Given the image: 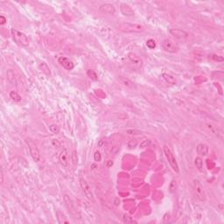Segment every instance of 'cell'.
I'll return each instance as SVG.
<instances>
[{
    "label": "cell",
    "instance_id": "cell-1",
    "mask_svg": "<svg viewBox=\"0 0 224 224\" xmlns=\"http://www.w3.org/2000/svg\"><path fill=\"white\" fill-rule=\"evenodd\" d=\"M118 29L123 33H142L145 30V26L140 24L131 23H121L118 25Z\"/></svg>",
    "mask_w": 224,
    "mask_h": 224
},
{
    "label": "cell",
    "instance_id": "cell-2",
    "mask_svg": "<svg viewBox=\"0 0 224 224\" xmlns=\"http://www.w3.org/2000/svg\"><path fill=\"white\" fill-rule=\"evenodd\" d=\"M193 189H194L195 197L200 202H204L206 201V194H205L203 186L199 180H194L193 181Z\"/></svg>",
    "mask_w": 224,
    "mask_h": 224
},
{
    "label": "cell",
    "instance_id": "cell-3",
    "mask_svg": "<svg viewBox=\"0 0 224 224\" xmlns=\"http://www.w3.org/2000/svg\"><path fill=\"white\" fill-rule=\"evenodd\" d=\"M26 143L28 146V149H29L30 153H31V156H32L33 159L35 162H39L40 160V150H39L36 144L30 138H26Z\"/></svg>",
    "mask_w": 224,
    "mask_h": 224
},
{
    "label": "cell",
    "instance_id": "cell-4",
    "mask_svg": "<svg viewBox=\"0 0 224 224\" xmlns=\"http://www.w3.org/2000/svg\"><path fill=\"white\" fill-rule=\"evenodd\" d=\"M12 34L14 40L18 44L21 45L23 47H28L29 46V40H28V38L25 33H23L18 31V30L12 29Z\"/></svg>",
    "mask_w": 224,
    "mask_h": 224
},
{
    "label": "cell",
    "instance_id": "cell-5",
    "mask_svg": "<svg viewBox=\"0 0 224 224\" xmlns=\"http://www.w3.org/2000/svg\"><path fill=\"white\" fill-rule=\"evenodd\" d=\"M164 152L166 154V157L167 160H168V163L170 164L171 167L173 168L175 173H179L180 172V168H179V165L176 161V159L174 157V153L172 152V151L167 147V146H164Z\"/></svg>",
    "mask_w": 224,
    "mask_h": 224
},
{
    "label": "cell",
    "instance_id": "cell-6",
    "mask_svg": "<svg viewBox=\"0 0 224 224\" xmlns=\"http://www.w3.org/2000/svg\"><path fill=\"white\" fill-rule=\"evenodd\" d=\"M128 60H129L131 68L133 69H139L140 67H142L143 63H144L143 60L133 53H130L128 54Z\"/></svg>",
    "mask_w": 224,
    "mask_h": 224
},
{
    "label": "cell",
    "instance_id": "cell-7",
    "mask_svg": "<svg viewBox=\"0 0 224 224\" xmlns=\"http://www.w3.org/2000/svg\"><path fill=\"white\" fill-rule=\"evenodd\" d=\"M80 185H81V188L82 189L84 195H86L89 201H92V202H95V198H94V195L91 191V188L89 187L88 183L87 182V181L83 178H81L80 179Z\"/></svg>",
    "mask_w": 224,
    "mask_h": 224
},
{
    "label": "cell",
    "instance_id": "cell-8",
    "mask_svg": "<svg viewBox=\"0 0 224 224\" xmlns=\"http://www.w3.org/2000/svg\"><path fill=\"white\" fill-rule=\"evenodd\" d=\"M162 46V48L166 52L168 53H177L179 50V47L176 44H174L172 40H164L161 43Z\"/></svg>",
    "mask_w": 224,
    "mask_h": 224
},
{
    "label": "cell",
    "instance_id": "cell-9",
    "mask_svg": "<svg viewBox=\"0 0 224 224\" xmlns=\"http://www.w3.org/2000/svg\"><path fill=\"white\" fill-rule=\"evenodd\" d=\"M170 33L173 35V36L178 40H186L188 38V33L182 29H178V28H174V29L170 30Z\"/></svg>",
    "mask_w": 224,
    "mask_h": 224
},
{
    "label": "cell",
    "instance_id": "cell-10",
    "mask_svg": "<svg viewBox=\"0 0 224 224\" xmlns=\"http://www.w3.org/2000/svg\"><path fill=\"white\" fill-rule=\"evenodd\" d=\"M99 11L102 13L110 15H113L116 12V9L114 7V5H110V4H103V5H102L100 8H99Z\"/></svg>",
    "mask_w": 224,
    "mask_h": 224
},
{
    "label": "cell",
    "instance_id": "cell-11",
    "mask_svg": "<svg viewBox=\"0 0 224 224\" xmlns=\"http://www.w3.org/2000/svg\"><path fill=\"white\" fill-rule=\"evenodd\" d=\"M58 61L59 63L65 69H67V70H69L70 71V70H72L73 68L74 67V63H73L72 61L69 59L66 58V57H60L58 59Z\"/></svg>",
    "mask_w": 224,
    "mask_h": 224
},
{
    "label": "cell",
    "instance_id": "cell-12",
    "mask_svg": "<svg viewBox=\"0 0 224 224\" xmlns=\"http://www.w3.org/2000/svg\"><path fill=\"white\" fill-rule=\"evenodd\" d=\"M120 11H121L122 14L123 16H126V17H133L135 15L134 11L131 9L130 5H128L126 4H121V5H120Z\"/></svg>",
    "mask_w": 224,
    "mask_h": 224
},
{
    "label": "cell",
    "instance_id": "cell-13",
    "mask_svg": "<svg viewBox=\"0 0 224 224\" xmlns=\"http://www.w3.org/2000/svg\"><path fill=\"white\" fill-rule=\"evenodd\" d=\"M59 160H60V163L63 166L67 167L68 165V154H67V149H63L60 156H59Z\"/></svg>",
    "mask_w": 224,
    "mask_h": 224
},
{
    "label": "cell",
    "instance_id": "cell-14",
    "mask_svg": "<svg viewBox=\"0 0 224 224\" xmlns=\"http://www.w3.org/2000/svg\"><path fill=\"white\" fill-rule=\"evenodd\" d=\"M196 151L197 153L200 155V156H207L209 152V149H208V146L207 145H204V144H200V145H197V148H196Z\"/></svg>",
    "mask_w": 224,
    "mask_h": 224
},
{
    "label": "cell",
    "instance_id": "cell-15",
    "mask_svg": "<svg viewBox=\"0 0 224 224\" xmlns=\"http://www.w3.org/2000/svg\"><path fill=\"white\" fill-rule=\"evenodd\" d=\"M162 77L163 79L166 81L167 83L169 84H172V85H175L177 83V80L175 79V77H174L173 75L167 74V73H163L162 74Z\"/></svg>",
    "mask_w": 224,
    "mask_h": 224
},
{
    "label": "cell",
    "instance_id": "cell-16",
    "mask_svg": "<svg viewBox=\"0 0 224 224\" xmlns=\"http://www.w3.org/2000/svg\"><path fill=\"white\" fill-rule=\"evenodd\" d=\"M208 128H209V130H211V131L217 136L218 137H220L221 139H222V135H223V133H222V130H221L220 128H218L217 126H215V125H213V124H208Z\"/></svg>",
    "mask_w": 224,
    "mask_h": 224
},
{
    "label": "cell",
    "instance_id": "cell-17",
    "mask_svg": "<svg viewBox=\"0 0 224 224\" xmlns=\"http://www.w3.org/2000/svg\"><path fill=\"white\" fill-rule=\"evenodd\" d=\"M10 97H11L12 100L14 101L15 102H19L22 100L21 96L19 95V94L17 91H14V90H12V91L10 92Z\"/></svg>",
    "mask_w": 224,
    "mask_h": 224
},
{
    "label": "cell",
    "instance_id": "cell-18",
    "mask_svg": "<svg viewBox=\"0 0 224 224\" xmlns=\"http://www.w3.org/2000/svg\"><path fill=\"white\" fill-rule=\"evenodd\" d=\"M195 165L196 166V168L200 171V172H202L203 171V160L201 157H197L195 159Z\"/></svg>",
    "mask_w": 224,
    "mask_h": 224
},
{
    "label": "cell",
    "instance_id": "cell-19",
    "mask_svg": "<svg viewBox=\"0 0 224 224\" xmlns=\"http://www.w3.org/2000/svg\"><path fill=\"white\" fill-rule=\"evenodd\" d=\"M64 200H65V202L67 204V208L73 212L74 211V204H73L71 199L68 197V195H64Z\"/></svg>",
    "mask_w": 224,
    "mask_h": 224
},
{
    "label": "cell",
    "instance_id": "cell-20",
    "mask_svg": "<svg viewBox=\"0 0 224 224\" xmlns=\"http://www.w3.org/2000/svg\"><path fill=\"white\" fill-rule=\"evenodd\" d=\"M120 81H121V82L123 83L124 86H127V87H130V88H134L133 83L130 81V80L125 79V78H123V77H120Z\"/></svg>",
    "mask_w": 224,
    "mask_h": 224
},
{
    "label": "cell",
    "instance_id": "cell-21",
    "mask_svg": "<svg viewBox=\"0 0 224 224\" xmlns=\"http://www.w3.org/2000/svg\"><path fill=\"white\" fill-rule=\"evenodd\" d=\"M40 67L41 70H42L45 74H47V75L50 74V69H49V67H47V65L45 62H41V63L40 64Z\"/></svg>",
    "mask_w": 224,
    "mask_h": 224
},
{
    "label": "cell",
    "instance_id": "cell-22",
    "mask_svg": "<svg viewBox=\"0 0 224 224\" xmlns=\"http://www.w3.org/2000/svg\"><path fill=\"white\" fill-rule=\"evenodd\" d=\"M146 46L147 47H149L150 49H154L156 47V43H155V40H148L146 41Z\"/></svg>",
    "mask_w": 224,
    "mask_h": 224
},
{
    "label": "cell",
    "instance_id": "cell-23",
    "mask_svg": "<svg viewBox=\"0 0 224 224\" xmlns=\"http://www.w3.org/2000/svg\"><path fill=\"white\" fill-rule=\"evenodd\" d=\"M49 130H50V131L52 132V133H53V134H57V133L59 132V130H60V129H59V127L57 126V125L53 124V125L49 126Z\"/></svg>",
    "mask_w": 224,
    "mask_h": 224
},
{
    "label": "cell",
    "instance_id": "cell-24",
    "mask_svg": "<svg viewBox=\"0 0 224 224\" xmlns=\"http://www.w3.org/2000/svg\"><path fill=\"white\" fill-rule=\"evenodd\" d=\"M123 222H126V223H133L134 222V221H133V219L131 218L130 216L129 215H124L123 217Z\"/></svg>",
    "mask_w": 224,
    "mask_h": 224
},
{
    "label": "cell",
    "instance_id": "cell-25",
    "mask_svg": "<svg viewBox=\"0 0 224 224\" xmlns=\"http://www.w3.org/2000/svg\"><path fill=\"white\" fill-rule=\"evenodd\" d=\"M209 56V58L214 60H215V61H222L223 60V58L222 56H219V55H216V54H211Z\"/></svg>",
    "mask_w": 224,
    "mask_h": 224
},
{
    "label": "cell",
    "instance_id": "cell-26",
    "mask_svg": "<svg viewBox=\"0 0 224 224\" xmlns=\"http://www.w3.org/2000/svg\"><path fill=\"white\" fill-rule=\"evenodd\" d=\"M88 75L90 77V79L92 80H97V75H96V74L94 72V71H92V70H88Z\"/></svg>",
    "mask_w": 224,
    "mask_h": 224
},
{
    "label": "cell",
    "instance_id": "cell-27",
    "mask_svg": "<svg viewBox=\"0 0 224 224\" xmlns=\"http://www.w3.org/2000/svg\"><path fill=\"white\" fill-rule=\"evenodd\" d=\"M94 159H95V160L96 161V162H99V161L101 160L102 155H101V153H100V152H98V151H97V152H95Z\"/></svg>",
    "mask_w": 224,
    "mask_h": 224
},
{
    "label": "cell",
    "instance_id": "cell-28",
    "mask_svg": "<svg viewBox=\"0 0 224 224\" xmlns=\"http://www.w3.org/2000/svg\"><path fill=\"white\" fill-rule=\"evenodd\" d=\"M150 144H151V141L150 140H145L142 144H140V147L141 148H145V147H147L148 145H150Z\"/></svg>",
    "mask_w": 224,
    "mask_h": 224
},
{
    "label": "cell",
    "instance_id": "cell-29",
    "mask_svg": "<svg viewBox=\"0 0 224 224\" xmlns=\"http://www.w3.org/2000/svg\"><path fill=\"white\" fill-rule=\"evenodd\" d=\"M0 19H1V22H0V24H1V25H5V22H6V19H5V18L3 15L0 17Z\"/></svg>",
    "mask_w": 224,
    "mask_h": 224
},
{
    "label": "cell",
    "instance_id": "cell-30",
    "mask_svg": "<svg viewBox=\"0 0 224 224\" xmlns=\"http://www.w3.org/2000/svg\"><path fill=\"white\" fill-rule=\"evenodd\" d=\"M4 182V174H3V169H1V183Z\"/></svg>",
    "mask_w": 224,
    "mask_h": 224
}]
</instances>
